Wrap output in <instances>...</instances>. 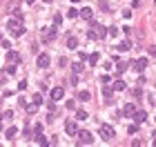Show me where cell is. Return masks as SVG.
<instances>
[{
    "label": "cell",
    "instance_id": "obj_28",
    "mask_svg": "<svg viewBox=\"0 0 156 147\" xmlns=\"http://www.w3.org/2000/svg\"><path fill=\"white\" fill-rule=\"evenodd\" d=\"M47 109H49V114H54V112H56V105H54V100H49V103H47Z\"/></svg>",
    "mask_w": 156,
    "mask_h": 147
},
{
    "label": "cell",
    "instance_id": "obj_25",
    "mask_svg": "<svg viewBox=\"0 0 156 147\" xmlns=\"http://www.w3.org/2000/svg\"><path fill=\"white\" fill-rule=\"evenodd\" d=\"M60 25H63V16L56 14V16H54V27H60Z\"/></svg>",
    "mask_w": 156,
    "mask_h": 147
},
{
    "label": "cell",
    "instance_id": "obj_6",
    "mask_svg": "<svg viewBox=\"0 0 156 147\" xmlns=\"http://www.w3.org/2000/svg\"><path fill=\"white\" fill-rule=\"evenodd\" d=\"M38 67H40V69H47V67H49V62H51V58L47 56V54H38Z\"/></svg>",
    "mask_w": 156,
    "mask_h": 147
},
{
    "label": "cell",
    "instance_id": "obj_12",
    "mask_svg": "<svg viewBox=\"0 0 156 147\" xmlns=\"http://www.w3.org/2000/svg\"><path fill=\"white\" fill-rule=\"evenodd\" d=\"M111 94H114V89L109 85H103V98H107V103H111Z\"/></svg>",
    "mask_w": 156,
    "mask_h": 147
},
{
    "label": "cell",
    "instance_id": "obj_10",
    "mask_svg": "<svg viewBox=\"0 0 156 147\" xmlns=\"http://www.w3.org/2000/svg\"><path fill=\"white\" fill-rule=\"evenodd\" d=\"M22 18H11V20L9 22H7V29H9V31H14V29H18V27H22Z\"/></svg>",
    "mask_w": 156,
    "mask_h": 147
},
{
    "label": "cell",
    "instance_id": "obj_1",
    "mask_svg": "<svg viewBox=\"0 0 156 147\" xmlns=\"http://www.w3.org/2000/svg\"><path fill=\"white\" fill-rule=\"evenodd\" d=\"M98 134H101V138H103V141H111V138L116 136V132H114V127H111V125H101Z\"/></svg>",
    "mask_w": 156,
    "mask_h": 147
},
{
    "label": "cell",
    "instance_id": "obj_24",
    "mask_svg": "<svg viewBox=\"0 0 156 147\" xmlns=\"http://www.w3.org/2000/svg\"><path fill=\"white\" fill-rule=\"evenodd\" d=\"M40 103H42V94H40V91H38V94H34V105L38 107V105H40Z\"/></svg>",
    "mask_w": 156,
    "mask_h": 147
},
{
    "label": "cell",
    "instance_id": "obj_20",
    "mask_svg": "<svg viewBox=\"0 0 156 147\" xmlns=\"http://www.w3.org/2000/svg\"><path fill=\"white\" fill-rule=\"evenodd\" d=\"M98 60H101V56H98V54H96V51H94V54H91V56H89V65L94 67V65H96V62H98Z\"/></svg>",
    "mask_w": 156,
    "mask_h": 147
},
{
    "label": "cell",
    "instance_id": "obj_9",
    "mask_svg": "<svg viewBox=\"0 0 156 147\" xmlns=\"http://www.w3.org/2000/svg\"><path fill=\"white\" fill-rule=\"evenodd\" d=\"M65 132L69 134V136H74V134L78 132V127H76V120H67V123H65Z\"/></svg>",
    "mask_w": 156,
    "mask_h": 147
},
{
    "label": "cell",
    "instance_id": "obj_31",
    "mask_svg": "<svg viewBox=\"0 0 156 147\" xmlns=\"http://www.w3.org/2000/svg\"><path fill=\"white\" fill-rule=\"evenodd\" d=\"M67 16H69V18H76V16H78V9H69V11H67Z\"/></svg>",
    "mask_w": 156,
    "mask_h": 147
},
{
    "label": "cell",
    "instance_id": "obj_27",
    "mask_svg": "<svg viewBox=\"0 0 156 147\" xmlns=\"http://www.w3.org/2000/svg\"><path fill=\"white\" fill-rule=\"evenodd\" d=\"M98 7H101V11H107V9H109V5H107L105 0H101V2H98Z\"/></svg>",
    "mask_w": 156,
    "mask_h": 147
},
{
    "label": "cell",
    "instance_id": "obj_32",
    "mask_svg": "<svg viewBox=\"0 0 156 147\" xmlns=\"http://www.w3.org/2000/svg\"><path fill=\"white\" fill-rule=\"evenodd\" d=\"M107 34H109V36H118V29H116V27H109V29H107Z\"/></svg>",
    "mask_w": 156,
    "mask_h": 147
},
{
    "label": "cell",
    "instance_id": "obj_23",
    "mask_svg": "<svg viewBox=\"0 0 156 147\" xmlns=\"http://www.w3.org/2000/svg\"><path fill=\"white\" fill-rule=\"evenodd\" d=\"M89 98H91L89 91H81V94H78V100H89Z\"/></svg>",
    "mask_w": 156,
    "mask_h": 147
},
{
    "label": "cell",
    "instance_id": "obj_30",
    "mask_svg": "<svg viewBox=\"0 0 156 147\" xmlns=\"http://www.w3.org/2000/svg\"><path fill=\"white\" fill-rule=\"evenodd\" d=\"M127 132H129V134H136V132H138V125H136V123H134V125H129V129H127Z\"/></svg>",
    "mask_w": 156,
    "mask_h": 147
},
{
    "label": "cell",
    "instance_id": "obj_3",
    "mask_svg": "<svg viewBox=\"0 0 156 147\" xmlns=\"http://www.w3.org/2000/svg\"><path fill=\"white\" fill-rule=\"evenodd\" d=\"M132 118H134V123H136V125H143V123L147 120V112H143V109H136Z\"/></svg>",
    "mask_w": 156,
    "mask_h": 147
},
{
    "label": "cell",
    "instance_id": "obj_11",
    "mask_svg": "<svg viewBox=\"0 0 156 147\" xmlns=\"http://www.w3.org/2000/svg\"><path fill=\"white\" fill-rule=\"evenodd\" d=\"M7 60H9V65H18V62H20V56H18L16 51H7Z\"/></svg>",
    "mask_w": 156,
    "mask_h": 147
},
{
    "label": "cell",
    "instance_id": "obj_8",
    "mask_svg": "<svg viewBox=\"0 0 156 147\" xmlns=\"http://www.w3.org/2000/svg\"><path fill=\"white\" fill-rule=\"evenodd\" d=\"M136 109H138V107H136L134 103H127V105L123 107V116H129V118H132V116H134V112H136Z\"/></svg>",
    "mask_w": 156,
    "mask_h": 147
},
{
    "label": "cell",
    "instance_id": "obj_4",
    "mask_svg": "<svg viewBox=\"0 0 156 147\" xmlns=\"http://www.w3.org/2000/svg\"><path fill=\"white\" fill-rule=\"evenodd\" d=\"M63 98H65V89H63V87H54V89H51V100L58 103V100H63Z\"/></svg>",
    "mask_w": 156,
    "mask_h": 147
},
{
    "label": "cell",
    "instance_id": "obj_15",
    "mask_svg": "<svg viewBox=\"0 0 156 147\" xmlns=\"http://www.w3.org/2000/svg\"><path fill=\"white\" fill-rule=\"evenodd\" d=\"M125 87H127V85H125V80H116L114 85H111V89H114V91H123Z\"/></svg>",
    "mask_w": 156,
    "mask_h": 147
},
{
    "label": "cell",
    "instance_id": "obj_34",
    "mask_svg": "<svg viewBox=\"0 0 156 147\" xmlns=\"http://www.w3.org/2000/svg\"><path fill=\"white\" fill-rule=\"evenodd\" d=\"M71 2H81V0H71Z\"/></svg>",
    "mask_w": 156,
    "mask_h": 147
},
{
    "label": "cell",
    "instance_id": "obj_26",
    "mask_svg": "<svg viewBox=\"0 0 156 147\" xmlns=\"http://www.w3.org/2000/svg\"><path fill=\"white\" fill-rule=\"evenodd\" d=\"M101 80H103V85H109L111 76H109V74H103V78H101Z\"/></svg>",
    "mask_w": 156,
    "mask_h": 147
},
{
    "label": "cell",
    "instance_id": "obj_17",
    "mask_svg": "<svg viewBox=\"0 0 156 147\" xmlns=\"http://www.w3.org/2000/svg\"><path fill=\"white\" fill-rule=\"evenodd\" d=\"M76 47H78V40H76L74 36H69L67 38V49H76Z\"/></svg>",
    "mask_w": 156,
    "mask_h": 147
},
{
    "label": "cell",
    "instance_id": "obj_35",
    "mask_svg": "<svg viewBox=\"0 0 156 147\" xmlns=\"http://www.w3.org/2000/svg\"><path fill=\"white\" fill-rule=\"evenodd\" d=\"M42 2H51V0H42Z\"/></svg>",
    "mask_w": 156,
    "mask_h": 147
},
{
    "label": "cell",
    "instance_id": "obj_5",
    "mask_svg": "<svg viewBox=\"0 0 156 147\" xmlns=\"http://www.w3.org/2000/svg\"><path fill=\"white\" fill-rule=\"evenodd\" d=\"M129 67H132V69H136L138 74H141V71H143V69L147 67V58H138V60H134V62H132Z\"/></svg>",
    "mask_w": 156,
    "mask_h": 147
},
{
    "label": "cell",
    "instance_id": "obj_16",
    "mask_svg": "<svg viewBox=\"0 0 156 147\" xmlns=\"http://www.w3.org/2000/svg\"><path fill=\"white\" fill-rule=\"evenodd\" d=\"M34 141H36V143H38V145H49V141H47V138H45V136H42V134H40V132L36 134V138H34Z\"/></svg>",
    "mask_w": 156,
    "mask_h": 147
},
{
    "label": "cell",
    "instance_id": "obj_7",
    "mask_svg": "<svg viewBox=\"0 0 156 147\" xmlns=\"http://www.w3.org/2000/svg\"><path fill=\"white\" fill-rule=\"evenodd\" d=\"M56 36H58V29H56V27H51V29H45V36H42V40L49 42V40H54Z\"/></svg>",
    "mask_w": 156,
    "mask_h": 147
},
{
    "label": "cell",
    "instance_id": "obj_13",
    "mask_svg": "<svg viewBox=\"0 0 156 147\" xmlns=\"http://www.w3.org/2000/svg\"><path fill=\"white\" fill-rule=\"evenodd\" d=\"M78 16H83V18H85V20H89L91 16H94V11H91L89 7H85V9H81V11H78Z\"/></svg>",
    "mask_w": 156,
    "mask_h": 147
},
{
    "label": "cell",
    "instance_id": "obj_21",
    "mask_svg": "<svg viewBox=\"0 0 156 147\" xmlns=\"http://www.w3.org/2000/svg\"><path fill=\"white\" fill-rule=\"evenodd\" d=\"M16 132H18L16 127H9V129H5V136H7V138H14V136H16Z\"/></svg>",
    "mask_w": 156,
    "mask_h": 147
},
{
    "label": "cell",
    "instance_id": "obj_22",
    "mask_svg": "<svg viewBox=\"0 0 156 147\" xmlns=\"http://www.w3.org/2000/svg\"><path fill=\"white\" fill-rule=\"evenodd\" d=\"M116 49H118V51H129V42H127V40H123L121 45L116 47Z\"/></svg>",
    "mask_w": 156,
    "mask_h": 147
},
{
    "label": "cell",
    "instance_id": "obj_19",
    "mask_svg": "<svg viewBox=\"0 0 156 147\" xmlns=\"http://www.w3.org/2000/svg\"><path fill=\"white\" fill-rule=\"evenodd\" d=\"M76 118H78V120H87V112L85 109H78V112H76Z\"/></svg>",
    "mask_w": 156,
    "mask_h": 147
},
{
    "label": "cell",
    "instance_id": "obj_29",
    "mask_svg": "<svg viewBox=\"0 0 156 147\" xmlns=\"http://www.w3.org/2000/svg\"><path fill=\"white\" fill-rule=\"evenodd\" d=\"M27 89V80H20L18 82V91H25Z\"/></svg>",
    "mask_w": 156,
    "mask_h": 147
},
{
    "label": "cell",
    "instance_id": "obj_14",
    "mask_svg": "<svg viewBox=\"0 0 156 147\" xmlns=\"http://www.w3.org/2000/svg\"><path fill=\"white\" fill-rule=\"evenodd\" d=\"M83 69H85V65H83V60H78V62H74V65H71V71H74V74H81Z\"/></svg>",
    "mask_w": 156,
    "mask_h": 147
},
{
    "label": "cell",
    "instance_id": "obj_2",
    "mask_svg": "<svg viewBox=\"0 0 156 147\" xmlns=\"http://www.w3.org/2000/svg\"><path fill=\"white\" fill-rule=\"evenodd\" d=\"M78 134V145H91L94 143V136L89 132H76Z\"/></svg>",
    "mask_w": 156,
    "mask_h": 147
},
{
    "label": "cell",
    "instance_id": "obj_18",
    "mask_svg": "<svg viewBox=\"0 0 156 147\" xmlns=\"http://www.w3.org/2000/svg\"><path fill=\"white\" fill-rule=\"evenodd\" d=\"M127 69H129V65H127V62H123V60L116 65V71H118V74H125Z\"/></svg>",
    "mask_w": 156,
    "mask_h": 147
},
{
    "label": "cell",
    "instance_id": "obj_33",
    "mask_svg": "<svg viewBox=\"0 0 156 147\" xmlns=\"http://www.w3.org/2000/svg\"><path fill=\"white\" fill-rule=\"evenodd\" d=\"M78 60H87V54H85V51H78Z\"/></svg>",
    "mask_w": 156,
    "mask_h": 147
}]
</instances>
